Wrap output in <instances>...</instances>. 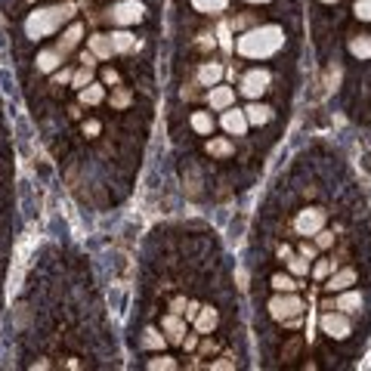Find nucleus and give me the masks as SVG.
Listing matches in <instances>:
<instances>
[{
    "mask_svg": "<svg viewBox=\"0 0 371 371\" xmlns=\"http://www.w3.org/2000/svg\"><path fill=\"white\" fill-rule=\"evenodd\" d=\"M81 34H84V28H81V25H72V28L65 31V34H62V41H59L56 50L62 53V56H65L68 50H74V46H77V41H81Z\"/></svg>",
    "mask_w": 371,
    "mask_h": 371,
    "instance_id": "13",
    "label": "nucleus"
},
{
    "mask_svg": "<svg viewBox=\"0 0 371 371\" xmlns=\"http://www.w3.org/2000/svg\"><path fill=\"white\" fill-rule=\"evenodd\" d=\"M362 306V294H356V291H346V294H340V300H337V309H344V313H356V309Z\"/></svg>",
    "mask_w": 371,
    "mask_h": 371,
    "instance_id": "20",
    "label": "nucleus"
},
{
    "mask_svg": "<svg viewBox=\"0 0 371 371\" xmlns=\"http://www.w3.org/2000/svg\"><path fill=\"white\" fill-rule=\"evenodd\" d=\"M161 325H164V331H167V334H170V340H183V334H186V325H183V319H180V315H164V322H161Z\"/></svg>",
    "mask_w": 371,
    "mask_h": 371,
    "instance_id": "16",
    "label": "nucleus"
},
{
    "mask_svg": "<svg viewBox=\"0 0 371 371\" xmlns=\"http://www.w3.org/2000/svg\"><path fill=\"white\" fill-rule=\"evenodd\" d=\"M103 96H105V90L99 87V84H87V87L81 90V103H84V105H96V103H103Z\"/></svg>",
    "mask_w": 371,
    "mask_h": 371,
    "instance_id": "19",
    "label": "nucleus"
},
{
    "mask_svg": "<svg viewBox=\"0 0 371 371\" xmlns=\"http://www.w3.org/2000/svg\"><path fill=\"white\" fill-rule=\"evenodd\" d=\"M195 328L201 331V334H207V331H214L216 328V309H198V315H195Z\"/></svg>",
    "mask_w": 371,
    "mask_h": 371,
    "instance_id": "14",
    "label": "nucleus"
},
{
    "mask_svg": "<svg viewBox=\"0 0 371 371\" xmlns=\"http://www.w3.org/2000/svg\"><path fill=\"white\" fill-rule=\"evenodd\" d=\"M207 152L226 158V155H232V143H229V139H211V143H207Z\"/></svg>",
    "mask_w": 371,
    "mask_h": 371,
    "instance_id": "25",
    "label": "nucleus"
},
{
    "mask_svg": "<svg viewBox=\"0 0 371 371\" xmlns=\"http://www.w3.org/2000/svg\"><path fill=\"white\" fill-rule=\"evenodd\" d=\"M322 331L328 337H337V340H344V337H350V322H346V315H337V313H325L322 319Z\"/></svg>",
    "mask_w": 371,
    "mask_h": 371,
    "instance_id": "7",
    "label": "nucleus"
},
{
    "mask_svg": "<svg viewBox=\"0 0 371 371\" xmlns=\"http://www.w3.org/2000/svg\"><path fill=\"white\" fill-rule=\"evenodd\" d=\"M192 130L201 134V136H211V130H214L211 115H207V112H195V115H192Z\"/></svg>",
    "mask_w": 371,
    "mask_h": 371,
    "instance_id": "17",
    "label": "nucleus"
},
{
    "mask_svg": "<svg viewBox=\"0 0 371 371\" xmlns=\"http://www.w3.org/2000/svg\"><path fill=\"white\" fill-rule=\"evenodd\" d=\"M143 346H145V350H164V337H161L155 328H149L143 334Z\"/></svg>",
    "mask_w": 371,
    "mask_h": 371,
    "instance_id": "24",
    "label": "nucleus"
},
{
    "mask_svg": "<svg viewBox=\"0 0 371 371\" xmlns=\"http://www.w3.org/2000/svg\"><path fill=\"white\" fill-rule=\"evenodd\" d=\"M211 368H232V362H226V359H220V362H211Z\"/></svg>",
    "mask_w": 371,
    "mask_h": 371,
    "instance_id": "41",
    "label": "nucleus"
},
{
    "mask_svg": "<svg viewBox=\"0 0 371 371\" xmlns=\"http://www.w3.org/2000/svg\"><path fill=\"white\" fill-rule=\"evenodd\" d=\"M282 44H285L282 28L263 25V28H254V31H247V34L238 37V53L247 59H266V56H273V53L282 50Z\"/></svg>",
    "mask_w": 371,
    "mask_h": 371,
    "instance_id": "1",
    "label": "nucleus"
},
{
    "mask_svg": "<svg viewBox=\"0 0 371 371\" xmlns=\"http://www.w3.org/2000/svg\"><path fill=\"white\" fill-rule=\"evenodd\" d=\"M226 4H229V0H192V6H195V10L198 13H223V10H226Z\"/></svg>",
    "mask_w": 371,
    "mask_h": 371,
    "instance_id": "22",
    "label": "nucleus"
},
{
    "mask_svg": "<svg viewBox=\"0 0 371 371\" xmlns=\"http://www.w3.org/2000/svg\"><path fill=\"white\" fill-rule=\"evenodd\" d=\"M288 266H291V273H294V275H306V273H309L306 257H288Z\"/></svg>",
    "mask_w": 371,
    "mask_h": 371,
    "instance_id": "27",
    "label": "nucleus"
},
{
    "mask_svg": "<svg viewBox=\"0 0 371 371\" xmlns=\"http://www.w3.org/2000/svg\"><path fill=\"white\" fill-rule=\"evenodd\" d=\"M220 77H223V65H216V62H204V65L198 68V81L204 84V87H214Z\"/></svg>",
    "mask_w": 371,
    "mask_h": 371,
    "instance_id": "11",
    "label": "nucleus"
},
{
    "mask_svg": "<svg viewBox=\"0 0 371 371\" xmlns=\"http://www.w3.org/2000/svg\"><path fill=\"white\" fill-rule=\"evenodd\" d=\"M300 257L313 260V257H315V247H313V245H300Z\"/></svg>",
    "mask_w": 371,
    "mask_h": 371,
    "instance_id": "34",
    "label": "nucleus"
},
{
    "mask_svg": "<svg viewBox=\"0 0 371 371\" xmlns=\"http://www.w3.org/2000/svg\"><path fill=\"white\" fill-rule=\"evenodd\" d=\"M105 84H118V72H112V68H108V72H105Z\"/></svg>",
    "mask_w": 371,
    "mask_h": 371,
    "instance_id": "40",
    "label": "nucleus"
},
{
    "mask_svg": "<svg viewBox=\"0 0 371 371\" xmlns=\"http://www.w3.org/2000/svg\"><path fill=\"white\" fill-rule=\"evenodd\" d=\"M359 19H365V22H371V0H359L356 4V10H353Z\"/></svg>",
    "mask_w": 371,
    "mask_h": 371,
    "instance_id": "30",
    "label": "nucleus"
},
{
    "mask_svg": "<svg viewBox=\"0 0 371 371\" xmlns=\"http://www.w3.org/2000/svg\"><path fill=\"white\" fill-rule=\"evenodd\" d=\"M149 368H155V371H158V368H176V359H170V356H161V359H152L149 362Z\"/></svg>",
    "mask_w": 371,
    "mask_h": 371,
    "instance_id": "29",
    "label": "nucleus"
},
{
    "mask_svg": "<svg viewBox=\"0 0 371 371\" xmlns=\"http://www.w3.org/2000/svg\"><path fill=\"white\" fill-rule=\"evenodd\" d=\"M90 53L96 59H108L115 53V46H112V34H96V37H90Z\"/></svg>",
    "mask_w": 371,
    "mask_h": 371,
    "instance_id": "9",
    "label": "nucleus"
},
{
    "mask_svg": "<svg viewBox=\"0 0 371 371\" xmlns=\"http://www.w3.org/2000/svg\"><path fill=\"white\" fill-rule=\"evenodd\" d=\"M325 226V211L319 207H306V211H300V216L294 220V229L300 232V235H315Z\"/></svg>",
    "mask_w": 371,
    "mask_h": 371,
    "instance_id": "4",
    "label": "nucleus"
},
{
    "mask_svg": "<svg viewBox=\"0 0 371 371\" xmlns=\"http://www.w3.org/2000/svg\"><path fill=\"white\" fill-rule=\"evenodd\" d=\"M353 282H356V269H340V273L331 278L325 288H328V291H344V288H350Z\"/></svg>",
    "mask_w": 371,
    "mask_h": 371,
    "instance_id": "15",
    "label": "nucleus"
},
{
    "mask_svg": "<svg viewBox=\"0 0 371 371\" xmlns=\"http://www.w3.org/2000/svg\"><path fill=\"white\" fill-rule=\"evenodd\" d=\"M273 285L278 291H294V288H297V282H294L291 275H273Z\"/></svg>",
    "mask_w": 371,
    "mask_h": 371,
    "instance_id": "28",
    "label": "nucleus"
},
{
    "mask_svg": "<svg viewBox=\"0 0 371 371\" xmlns=\"http://www.w3.org/2000/svg\"><path fill=\"white\" fill-rule=\"evenodd\" d=\"M278 257H282V260H288V257H294V251H291L288 245H282V247H278Z\"/></svg>",
    "mask_w": 371,
    "mask_h": 371,
    "instance_id": "37",
    "label": "nucleus"
},
{
    "mask_svg": "<svg viewBox=\"0 0 371 371\" xmlns=\"http://www.w3.org/2000/svg\"><path fill=\"white\" fill-rule=\"evenodd\" d=\"M269 313H273V319H278V322L294 319V315L304 313V300L294 297L291 291H285V294H278V297L269 300Z\"/></svg>",
    "mask_w": 371,
    "mask_h": 371,
    "instance_id": "3",
    "label": "nucleus"
},
{
    "mask_svg": "<svg viewBox=\"0 0 371 371\" xmlns=\"http://www.w3.org/2000/svg\"><path fill=\"white\" fill-rule=\"evenodd\" d=\"M322 4H337V0H322Z\"/></svg>",
    "mask_w": 371,
    "mask_h": 371,
    "instance_id": "43",
    "label": "nucleus"
},
{
    "mask_svg": "<svg viewBox=\"0 0 371 371\" xmlns=\"http://www.w3.org/2000/svg\"><path fill=\"white\" fill-rule=\"evenodd\" d=\"M84 134H99V124L96 121H87V124H84Z\"/></svg>",
    "mask_w": 371,
    "mask_h": 371,
    "instance_id": "36",
    "label": "nucleus"
},
{
    "mask_svg": "<svg viewBox=\"0 0 371 371\" xmlns=\"http://www.w3.org/2000/svg\"><path fill=\"white\" fill-rule=\"evenodd\" d=\"M313 273H315V278H325V275H328V273H331V263H328V260H322V263H315V269H313Z\"/></svg>",
    "mask_w": 371,
    "mask_h": 371,
    "instance_id": "32",
    "label": "nucleus"
},
{
    "mask_svg": "<svg viewBox=\"0 0 371 371\" xmlns=\"http://www.w3.org/2000/svg\"><path fill=\"white\" fill-rule=\"evenodd\" d=\"M350 53H353V56H359V59H368L371 56V37L368 34L353 37V41H350Z\"/></svg>",
    "mask_w": 371,
    "mask_h": 371,
    "instance_id": "18",
    "label": "nucleus"
},
{
    "mask_svg": "<svg viewBox=\"0 0 371 371\" xmlns=\"http://www.w3.org/2000/svg\"><path fill=\"white\" fill-rule=\"evenodd\" d=\"M90 77H93V65H84L81 68V72H77L74 77H72V84H74V87H87V84H90Z\"/></svg>",
    "mask_w": 371,
    "mask_h": 371,
    "instance_id": "26",
    "label": "nucleus"
},
{
    "mask_svg": "<svg viewBox=\"0 0 371 371\" xmlns=\"http://www.w3.org/2000/svg\"><path fill=\"white\" fill-rule=\"evenodd\" d=\"M74 15L72 4H59V6H46V10H34L25 19V31L28 37L41 41V37H50L56 28H62V22H68Z\"/></svg>",
    "mask_w": 371,
    "mask_h": 371,
    "instance_id": "2",
    "label": "nucleus"
},
{
    "mask_svg": "<svg viewBox=\"0 0 371 371\" xmlns=\"http://www.w3.org/2000/svg\"><path fill=\"white\" fill-rule=\"evenodd\" d=\"M139 19H143V4H136V0H124V4L112 6V22L115 25H136Z\"/></svg>",
    "mask_w": 371,
    "mask_h": 371,
    "instance_id": "5",
    "label": "nucleus"
},
{
    "mask_svg": "<svg viewBox=\"0 0 371 371\" xmlns=\"http://www.w3.org/2000/svg\"><path fill=\"white\" fill-rule=\"evenodd\" d=\"M232 99H235V93H232L229 87H214L211 93H207V103H211V108H229L232 105Z\"/></svg>",
    "mask_w": 371,
    "mask_h": 371,
    "instance_id": "10",
    "label": "nucleus"
},
{
    "mask_svg": "<svg viewBox=\"0 0 371 371\" xmlns=\"http://www.w3.org/2000/svg\"><path fill=\"white\" fill-rule=\"evenodd\" d=\"M266 87H269V72L266 68H254V72H247L242 77V93L245 96H251V99H257Z\"/></svg>",
    "mask_w": 371,
    "mask_h": 371,
    "instance_id": "6",
    "label": "nucleus"
},
{
    "mask_svg": "<svg viewBox=\"0 0 371 371\" xmlns=\"http://www.w3.org/2000/svg\"><path fill=\"white\" fill-rule=\"evenodd\" d=\"M223 127H226L232 136H245V130H247V115L238 112V108H226V112H223Z\"/></svg>",
    "mask_w": 371,
    "mask_h": 371,
    "instance_id": "8",
    "label": "nucleus"
},
{
    "mask_svg": "<svg viewBox=\"0 0 371 371\" xmlns=\"http://www.w3.org/2000/svg\"><path fill=\"white\" fill-rule=\"evenodd\" d=\"M112 46H115V53L134 50V34H130V31H115V34H112Z\"/></svg>",
    "mask_w": 371,
    "mask_h": 371,
    "instance_id": "21",
    "label": "nucleus"
},
{
    "mask_svg": "<svg viewBox=\"0 0 371 371\" xmlns=\"http://www.w3.org/2000/svg\"><path fill=\"white\" fill-rule=\"evenodd\" d=\"M247 4H269V0H247Z\"/></svg>",
    "mask_w": 371,
    "mask_h": 371,
    "instance_id": "42",
    "label": "nucleus"
},
{
    "mask_svg": "<svg viewBox=\"0 0 371 371\" xmlns=\"http://www.w3.org/2000/svg\"><path fill=\"white\" fill-rule=\"evenodd\" d=\"M245 115H247V124H266L269 118H273V112H269L266 105H251Z\"/></svg>",
    "mask_w": 371,
    "mask_h": 371,
    "instance_id": "23",
    "label": "nucleus"
},
{
    "mask_svg": "<svg viewBox=\"0 0 371 371\" xmlns=\"http://www.w3.org/2000/svg\"><path fill=\"white\" fill-rule=\"evenodd\" d=\"M170 309H174L176 315H183V313H186V300H183V297H176L174 304H170Z\"/></svg>",
    "mask_w": 371,
    "mask_h": 371,
    "instance_id": "33",
    "label": "nucleus"
},
{
    "mask_svg": "<svg viewBox=\"0 0 371 371\" xmlns=\"http://www.w3.org/2000/svg\"><path fill=\"white\" fill-rule=\"evenodd\" d=\"M72 77H74L72 72H59V74H56V84H68V81H72Z\"/></svg>",
    "mask_w": 371,
    "mask_h": 371,
    "instance_id": "38",
    "label": "nucleus"
},
{
    "mask_svg": "<svg viewBox=\"0 0 371 371\" xmlns=\"http://www.w3.org/2000/svg\"><path fill=\"white\" fill-rule=\"evenodd\" d=\"M127 99H130V93H127V90H121L118 96H115V105H127Z\"/></svg>",
    "mask_w": 371,
    "mask_h": 371,
    "instance_id": "35",
    "label": "nucleus"
},
{
    "mask_svg": "<svg viewBox=\"0 0 371 371\" xmlns=\"http://www.w3.org/2000/svg\"><path fill=\"white\" fill-rule=\"evenodd\" d=\"M59 65H62V53L59 50H41V53H37V68H41V72H56Z\"/></svg>",
    "mask_w": 371,
    "mask_h": 371,
    "instance_id": "12",
    "label": "nucleus"
},
{
    "mask_svg": "<svg viewBox=\"0 0 371 371\" xmlns=\"http://www.w3.org/2000/svg\"><path fill=\"white\" fill-rule=\"evenodd\" d=\"M315 235H319V238H315V242H319V247H331V245H334V235H331V232H315Z\"/></svg>",
    "mask_w": 371,
    "mask_h": 371,
    "instance_id": "31",
    "label": "nucleus"
},
{
    "mask_svg": "<svg viewBox=\"0 0 371 371\" xmlns=\"http://www.w3.org/2000/svg\"><path fill=\"white\" fill-rule=\"evenodd\" d=\"M81 62H84V65H96V56H93V53H84Z\"/></svg>",
    "mask_w": 371,
    "mask_h": 371,
    "instance_id": "39",
    "label": "nucleus"
}]
</instances>
